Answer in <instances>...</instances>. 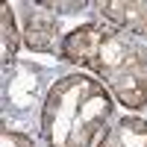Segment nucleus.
Wrapping results in <instances>:
<instances>
[{"mask_svg": "<svg viewBox=\"0 0 147 147\" xmlns=\"http://www.w3.org/2000/svg\"><path fill=\"white\" fill-rule=\"evenodd\" d=\"M59 56L71 65L94 71L127 109L147 106V47L132 35L103 24H82L65 32Z\"/></svg>", "mask_w": 147, "mask_h": 147, "instance_id": "f257e3e1", "label": "nucleus"}, {"mask_svg": "<svg viewBox=\"0 0 147 147\" xmlns=\"http://www.w3.org/2000/svg\"><path fill=\"white\" fill-rule=\"evenodd\" d=\"M115 115L112 91L88 74H68L53 82L41 109L47 147H91Z\"/></svg>", "mask_w": 147, "mask_h": 147, "instance_id": "f03ea898", "label": "nucleus"}, {"mask_svg": "<svg viewBox=\"0 0 147 147\" xmlns=\"http://www.w3.org/2000/svg\"><path fill=\"white\" fill-rule=\"evenodd\" d=\"M3 112H6V124L9 118H30L35 109H44V100L50 94L53 82L47 68L35 65V62H15L6 68L3 77Z\"/></svg>", "mask_w": 147, "mask_h": 147, "instance_id": "7ed1b4c3", "label": "nucleus"}, {"mask_svg": "<svg viewBox=\"0 0 147 147\" xmlns=\"http://www.w3.org/2000/svg\"><path fill=\"white\" fill-rule=\"evenodd\" d=\"M21 35L32 53H59L62 50V21L56 12L44 9L41 3L21 6Z\"/></svg>", "mask_w": 147, "mask_h": 147, "instance_id": "20e7f679", "label": "nucleus"}, {"mask_svg": "<svg viewBox=\"0 0 147 147\" xmlns=\"http://www.w3.org/2000/svg\"><path fill=\"white\" fill-rule=\"evenodd\" d=\"M94 9L100 12L106 27L147 38V0H127V3L124 0H100V3H94Z\"/></svg>", "mask_w": 147, "mask_h": 147, "instance_id": "39448f33", "label": "nucleus"}, {"mask_svg": "<svg viewBox=\"0 0 147 147\" xmlns=\"http://www.w3.org/2000/svg\"><path fill=\"white\" fill-rule=\"evenodd\" d=\"M97 147H147V121L136 115L115 118L112 127H106Z\"/></svg>", "mask_w": 147, "mask_h": 147, "instance_id": "423d86ee", "label": "nucleus"}, {"mask_svg": "<svg viewBox=\"0 0 147 147\" xmlns=\"http://www.w3.org/2000/svg\"><path fill=\"white\" fill-rule=\"evenodd\" d=\"M0 21H3V68L18 62V47H21V32H18V21H15V6L3 3L0 9Z\"/></svg>", "mask_w": 147, "mask_h": 147, "instance_id": "0eeeda50", "label": "nucleus"}, {"mask_svg": "<svg viewBox=\"0 0 147 147\" xmlns=\"http://www.w3.org/2000/svg\"><path fill=\"white\" fill-rule=\"evenodd\" d=\"M0 147H38L27 132L21 129H12L9 124H3V129H0Z\"/></svg>", "mask_w": 147, "mask_h": 147, "instance_id": "6e6552de", "label": "nucleus"}, {"mask_svg": "<svg viewBox=\"0 0 147 147\" xmlns=\"http://www.w3.org/2000/svg\"><path fill=\"white\" fill-rule=\"evenodd\" d=\"M41 6L44 9H50V12H82L85 9V3H50V0H41Z\"/></svg>", "mask_w": 147, "mask_h": 147, "instance_id": "1a4fd4ad", "label": "nucleus"}]
</instances>
